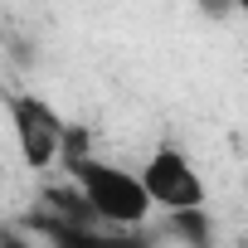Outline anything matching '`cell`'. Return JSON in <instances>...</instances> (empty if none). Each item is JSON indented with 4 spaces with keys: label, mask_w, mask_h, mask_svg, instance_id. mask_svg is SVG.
Instances as JSON below:
<instances>
[{
    "label": "cell",
    "mask_w": 248,
    "mask_h": 248,
    "mask_svg": "<svg viewBox=\"0 0 248 248\" xmlns=\"http://www.w3.org/2000/svg\"><path fill=\"white\" fill-rule=\"evenodd\" d=\"M166 219H170V233H175V238H185V243H209V219H204V209H170Z\"/></svg>",
    "instance_id": "cell-4"
},
{
    "label": "cell",
    "mask_w": 248,
    "mask_h": 248,
    "mask_svg": "<svg viewBox=\"0 0 248 248\" xmlns=\"http://www.w3.org/2000/svg\"><path fill=\"white\" fill-rule=\"evenodd\" d=\"M229 5H233V10H238V15H248V0H229Z\"/></svg>",
    "instance_id": "cell-5"
},
{
    "label": "cell",
    "mask_w": 248,
    "mask_h": 248,
    "mask_svg": "<svg viewBox=\"0 0 248 248\" xmlns=\"http://www.w3.org/2000/svg\"><path fill=\"white\" fill-rule=\"evenodd\" d=\"M141 180H146L151 204H156L161 214H170V209H204V200H209L195 156H190L185 146H175V141L156 146V151L141 161Z\"/></svg>",
    "instance_id": "cell-3"
},
{
    "label": "cell",
    "mask_w": 248,
    "mask_h": 248,
    "mask_svg": "<svg viewBox=\"0 0 248 248\" xmlns=\"http://www.w3.org/2000/svg\"><path fill=\"white\" fill-rule=\"evenodd\" d=\"M63 170L78 180V190L88 195L93 214L107 224V229H137L151 219V190L141 180V170H127L117 161H102L88 151V137L83 127H68V146H63Z\"/></svg>",
    "instance_id": "cell-1"
},
{
    "label": "cell",
    "mask_w": 248,
    "mask_h": 248,
    "mask_svg": "<svg viewBox=\"0 0 248 248\" xmlns=\"http://www.w3.org/2000/svg\"><path fill=\"white\" fill-rule=\"evenodd\" d=\"M5 117H10V137L15 151L30 170H54L68 146V122L34 93H5Z\"/></svg>",
    "instance_id": "cell-2"
}]
</instances>
